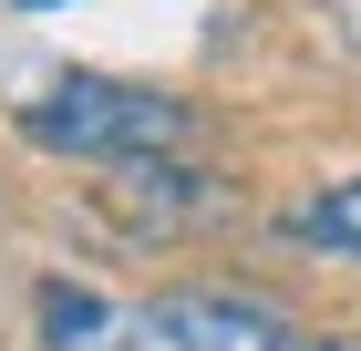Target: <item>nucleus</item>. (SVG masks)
I'll use <instances>...</instances> for the list:
<instances>
[{"label": "nucleus", "mask_w": 361, "mask_h": 351, "mask_svg": "<svg viewBox=\"0 0 361 351\" xmlns=\"http://www.w3.org/2000/svg\"><path fill=\"white\" fill-rule=\"evenodd\" d=\"M21 135L42 155H83V165H155L176 145H196V114L155 83H114V73H62L21 104Z\"/></svg>", "instance_id": "f257e3e1"}, {"label": "nucleus", "mask_w": 361, "mask_h": 351, "mask_svg": "<svg viewBox=\"0 0 361 351\" xmlns=\"http://www.w3.org/2000/svg\"><path fill=\"white\" fill-rule=\"evenodd\" d=\"M166 351H310V331L258 290H217V279H176V290L145 299Z\"/></svg>", "instance_id": "f03ea898"}, {"label": "nucleus", "mask_w": 361, "mask_h": 351, "mask_svg": "<svg viewBox=\"0 0 361 351\" xmlns=\"http://www.w3.org/2000/svg\"><path fill=\"white\" fill-rule=\"evenodd\" d=\"M31 310H42V351H166L155 310H124V299L83 290V279H42Z\"/></svg>", "instance_id": "7ed1b4c3"}, {"label": "nucleus", "mask_w": 361, "mask_h": 351, "mask_svg": "<svg viewBox=\"0 0 361 351\" xmlns=\"http://www.w3.org/2000/svg\"><path fill=\"white\" fill-rule=\"evenodd\" d=\"M279 238L320 248V258H361V176H331V186H310L300 207L279 217Z\"/></svg>", "instance_id": "20e7f679"}, {"label": "nucleus", "mask_w": 361, "mask_h": 351, "mask_svg": "<svg viewBox=\"0 0 361 351\" xmlns=\"http://www.w3.org/2000/svg\"><path fill=\"white\" fill-rule=\"evenodd\" d=\"M310 351H361V331H320V341H310Z\"/></svg>", "instance_id": "39448f33"}, {"label": "nucleus", "mask_w": 361, "mask_h": 351, "mask_svg": "<svg viewBox=\"0 0 361 351\" xmlns=\"http://www.w3.org/2000/svg\"><path fill=\"white\" fill-rule=\"evenodd\" d=\"M11 11H73V0H11Z\"/></svg>", "instance_id": "423d86ee"}]
</instances>
